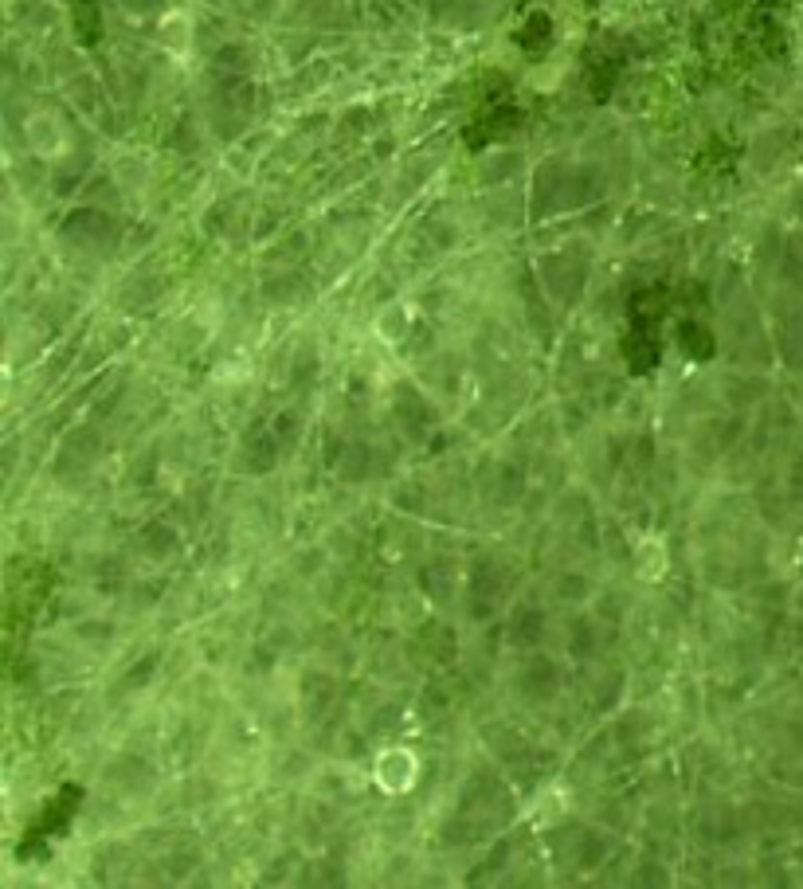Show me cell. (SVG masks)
Wrapping results in <instances>:
<instances>
[{"label":"cell","instance_id":"obj_4","mask_svg":"<svg viewBox=\"0 0 803 889\" xmlns=\"http://www.w3.org/2000/svg\"><path fill=\"white\" fill-rule=\"evenodd\" d=\"M666 568H670V561H666V545H662L659 537H643L639 549H635V572H639L647 584H655V580L666 576Z\"/></svg>","mask_w":803,"mask_h":889},{"label":"cell","instance_id":"obj_5","mask_svg":"<svg viewBox=\"0 0 803 889\" xmlns=\"http://www.w3.org/2000/svg\"><path fill=\"white\" fill-rule=\"evenodd\" d=\"M408 322H412V310H408V306H384L377 318V333L384 341H400Z\"/></svg>","mask_w":803,"mask_h":889},{"label":"cell","instance_id":"obj_3","mask_svg":"<svg viewBox=\"0 0 803 889\" xmlns=\"http://www.w3.org/2000/svg\"><path fill=\"white\" fill-rule=\"evenodd\" d=\"M28 145H32L40 157H55V153H63V145H67V138H63V126H59L55 118H48V114L32 118V122H28Z\"/></svg>","mask_w":803,"mask_h":889},{"label":"cell","instance_id":"obj_1","mask_svg":"<svg viewBox=\"0 0 803 889\" xmlns=\"http://www.w3.org/2000/svg\"><path fill=\"white\" fill-rule=\"evenodd\" d=\"M377 784L384 792H408L412 784H416V776H420V760H416V752L408 749H388L377 756Z\"/></svg>","mask_w":803,"mask_h":889},{"label":"cell","instance_id":"obj_2","mask_svg":"<svg viewBox=\"0 0 803 889\" xmlns=\"http://www.w3.org/2000/svg\"><path fill=\"white\" fill-rule=\"evenodd\" d=\"M157 40L169 55L185 59L192 51V16L189 12H165L161 24H157Z\"/></svg>","mask_w":803,"mask_h":889}]
</instances>
